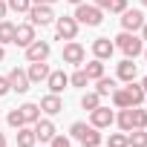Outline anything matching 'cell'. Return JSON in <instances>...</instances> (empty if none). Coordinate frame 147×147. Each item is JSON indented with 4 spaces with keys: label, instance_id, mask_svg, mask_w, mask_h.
<instances>
[{
    "label": "cell",
    "instance_id": "7a4b0ae2",
    "mask_svg": "<svg viewBox=\"0 0 147 147\" xmlns=\"http://www.w3.org/2000/svg\"><path fill=\"white\" fill-rule=\"evenodd\" d=\"M72 18H75L78 23H84V26H98L104 20V9H98L95 3H78Z\"/></svg>",
    "mask_w": 147,
    "mask_h": 147
},
{
    "label": "cell",
    "instance_id": "ffe728a7",
    "mask_svg": "<svg viewBox=\"0 0 147 147\" xmlns=\"http://www.w3.org/2000/svg\"><path fill=\"white\" fill-rule=\"evenodd\" d=\"M20 113H23V121H26V124H35V121L40 118V104H32V101H29V104L20 107Z\"/></svg>",
    "mask_w": 147,
    "mask_h": 147
},
{
    "label": "cell",
    "instance_id": "7402d4cb",
    "mask_svg": "<svg viewBox=\"0 0 147 147\" xmlns=\"http://www.w3.org/2000/svg\"><path fill=\"white\" fill-rule=\"evenodd\" d=\"M118 127H121V133H130L133 130V107H124L121 113H118Z\"/></svg>",
    "mask_w": 147,
    "mask_h": 147
},
{
    "label": "cell",
    "instance_id": "83f0119b",
    "mask_svg": "<svg viewBox=\"0 0 147 147\" xmlns=\"http://www.w3.org/2000/svg\"><path fill=\"white\" fill-rule=\"evenodd\" d=\"M6 6H9L12 12H18V15H26V12L32 9V0H6Z\"/></svg>",
    "mask_w": 147,
    "mask_h": 147
},
{
    "label": "cell",
    "instance_id": "74e56055",
    "mask_svg": "<svg viewBox=\"0 0 147 147\" xmlns=\"http://www.w3.org/2000/svg\"><path fill=\"white\" fill-rule=\"evenodd\" d=\"M141 40L147 43V20H144V26H141Z\"/></svg>",
    "mask_w": 147,
    "mask_h": 147
},
{
    "label": "cell",
    "instance_id": "9a60e30c",
    "mask_svg": "<svg viewBox=\"0 0 147 147\" xmlns=\"http://www.w3.org/2000/svg\"><path fill=\"white\" fill-rule=\"evenodd\" d=\"M32 130H35V136H38L40 141H52V138H55V124H52L49 118H38Z\"/></svg>",
    "mask_w": 147,
    "mask_h": 147
},
{
    "label": "cell",
    "instance_id": "ee69618b",
    "mask_svg": "<svg viewBox=\"0 0 147 147\" xmlns=\"http://www.w3.org/2000/svg\"><path fill=\"white\" fill-rule=\"evenodd\" d=\"M144 61H147V49H144Z\"/></svg>",
    "mask_w": 147,
    "mask_h": 147
},
{
    "label": "cell",
    "instance_id": "484cf974",
    "mask_svg": "<svg viewBox=\"0 0 147 147\" xmlns=\"http://www.w3.org/2000/svg\"><path fill=\"white\" fill-rule=\"evenodd\" d=\"M98 104H101V95H98V92H84V95H81V107H84V110L92 113Z\"/></svg>",
    "mask_w": 147,
    "mask_h": 147
},
{
    "label": "cell",
    "instance_id": "3957f363",
    "mask_svg": "<svg viewBox=\"0 0 147 147\" xmlns=\"http://www.w3.org/2000/svg\"><path fill=\"white\" fill-rule=\"evenodd\" d=\"M115 49H121L127 58H136V55L144 52V40H141L136 32H121V35L115 38Z\"/></svg>",
    "mask_w": 147,
    "mask_h": 147
},
{
    "label": "cell",
    "instance_id": "7c38bea8",
    "mask_svg": "<svg viewBox=\"0 0 147 147\" xmlns=\"http://www.w3.org/2000/svg\"><path fill=\"white\" fill-rule=\"evenodd\" d=\"M113 52H115V43H113L110 38H95V40H92V55H95L98 61L113 58Z\"/></svg>",
    "mask_w": 147,
    "mask_h": 147
},
{
    "label": "cell",
    "instance_id": "1f68e13d",
    "mask_svg": "<svg viewBox=\"0 0 147 147\" xmlns=\"http://www.w3.org/2000/svg\"><path fill=\"white\" fill-rule=\"evenodd\" d=\"M69 84H72V87H87L90 78H87V72H84V69H78L75 75H69Z\"/></svg>",
    "mask_w": 147,
    "mask_h": 147
},
{
    "label": "cell",
    "instance_id": "52a82bcc",
    "mask_svg": "<svg viewBox=\"0 0 147 147\" xmlns=\"http://www.w3.org/2000/svg\"><path fill=\"white\" fill-rule=\"evenodd\" d=\"M113 121H115V115H113V110H110V107H101V104H98V107L90 113V124H92V127H98V130L110 127Z\"/></svg>",
    "mask_w": 147,
    "mask_h": 147
},
{
    "label": "cell",
    "instance_id": "e0dca14e",
    "mask_svg": "<svg viewBox=\"0 0 147 147\" xmlns=\"http://www.w3.org/2000/svg\"><path fill=\"white\" fill-rule=\"evenodd\" d=\"M124 92H127V101H130V107H138V104L147 98V95H144V90H141V84H136V81H127Z\"/></svg>",
    "mask_w": 147,
    "mask_h": 147
},
{
    "label": "cell",
    "instance_id": "ab89813d",
    "mask_svg": "<svg viewBox=\"0 0 147 147\" xmlns=\"http://www.w3.org/2000/svg\"><path fill=\"white\" fill-rule=\"evenodd\" d=\"M6 58V49H3V43H0V61H3Z\"/></svg>",
    "mask_w": 147,
    "mask_h": 147
},
{
    "label": "cell",
    "instance_id": "bcb514c9",
    "mask_svg": "<svg viewBox=\"0 0 147 147\" xmlns=\"http://www.w3.org/2000/svg\"><path fill=\"white\" fill-rule=\"evenodd\" d=\"M144 130H147V127H144Z\"/></svg>",
    "mask_w": 147,
    "mask_h": 147
},
{
    "label": "cell",
    "instance_id": "8d00e7d4",
    "mask_svg": "<svg viewBox=\"0 0 147 147\" xmlns=\"http://www.w3.org/2000/svg\"><path fill=\"white\" fill-rule=\"evenodd\" d=\"M95 6L98 9H110V0H95Z\"/></svg>",
    "mask_w": 147,
    "mask_h": 147
},
{
    "label": "cell",
    "instance_id": "5bb4252c",
    "mask_svg": "<svg viewBox=\"0 0 147 147\" xmlns=\"http://www.w3.org/2000/svg\"><path fill=\"white\" fill-rule=\"evenodd\" d=\"M40 113H46V115H58V113H63V101H61V95H55V92L43 95V98H40Z\"/></svg>",
    "mask_w": 147,
    "mask_h": 147
},
{
    "label": "cell",
    "instance_id": "d590c367",
    "mask_svg": "<svg viewBox=\"0 0 147 147\" xmlns=\"http://www.w3.org/2000/svg\"><path fill=\"white\" fill-rule=\"evenodd\" d=\"M6 12H9V6L3 3V0H0V20H6Z\"/></svg>",
    "mask_w": 147,
    "mask_h": 147
},
{
    "label": "cell",
    "instance_id": "d6a6232c",
    "mask_svg": "<svg viewBox=\"0 0 147 147\" xmlns=\"http://www.w3.org/2000/svg\"><path fill=\"white\" fill-rule=\"evenodd\" d=\"M49 147H72V141H69L66 136H58V133H55V138L49 141Z\"/></svg>",
    "mask_w": 147,
    "mask_h": 147
},
{
    "label": "cell",
    "instance_id": "44dd1931",
    "mask_svg": "<svg viewBox=\"0 0 147 147\" xmlns=\"http://www.w3.org/2000/svg\"><path fill=\"white\" fill-rule=\"evenodd\" d=\"M84 72H87V78H90V81H98V78L104 75V61H98V58L90 61V63L84 66Z\"/></svg>",
    "mask_w": 147,
    "mask_h": 147
},
{
    "label": "cell",
    "instance_id": "ac0fdd59",
    "mask_svg": "<svg viewBox=\"0 0 147 147\" xmlns=\"http://www.w3.org/2000/svg\"><path fill=\"white\" fill-rule=\"evenodd\" d=\"M136 72H138V66L133 63V58H124L118 63V81H136Z\"/></svg>",
    "mask_w": 147,
    "mask_h": 147
},
{
    "label": "cell",
    "instance_id": "f546056e",
    "mask_svg": "<svg viewBox=\"0 0 147 147\" xmlns=\"http://www.w3.org/2000/svg\"><path fill=\"white\" fill-rule=\"evenodd\" d=\"M6 121H9V127H15V130L26 124V121H23V113H20V107H18V110H12V113L6 115Z\"/></svg>",
    "mask_w": 147,
    "mask_h": 147
},
{
    "label": "cell",
    "instance_id": "d6986e66",
    "mask_svg": "<svg viewBox=\"0 0 147 147\" xmlns=\"http://www.w3.org/2000/svg\"><path fill=\"white\" fill-rule=\"evenodd\" d=\"M35 141H38V136H35V130L32 127H18V147H35Z\"/></svg>",
    "mask_w": 147,
    "mask_h": 147
},
{
    "label": "cell",
    "instance_id": "4fadbf2b",
    "mask_svg": "<svg viewBox=\"0 0 147 147\" xmlns=\"http://www.w3.org/2000/svg\"><path fill=\"white\" fill-rule=\"evenodd\" d=\"M6 78H9V87H12L15 92H26V90H29V84H32V81H29V75H26L23 69H18V66L9 72Z\"/></svg>",
    "mask_w": 147,
    "mask_h": 147
},
{
    "label": "cell",
    "instance_id": "b9f144b4",
    "mask_svg": "<svg viewBox=\"0 0 147 147\" xmlns=\"http://www.w3.org/2000/svg\"><path fill=\"white\" fill-rule=\"evenodd\" d=\"M141 90H144V95H147V78H144V81H141Z\"/></svg>",
    "mask_w": 147,
    "mask_h": 147
},
{
    "label": "cell",
    "instance_id": "5b68a950",
    "mask_svg": "<svg viewBox=\"0 0 147 147\" xmlns=\"http://www.w3.org/2000/svg\"><path fill=\"white\" fill-rule=\"evenodd\" d=\"M78 26H81V23H78L75 18H58V20H55V32H58L61 40H75Z\"/></svg>",
    "mask_w": 147,
    "mask_h": 147
},
{
    "label": "cell",
    "instance_id": "9c48e42d",
    "mask_svg": "<svg viewBox=\"0 0 147 147\" xmlns=\"http://www.w3.org/2000/svg\"><path fill=\"white\" fill-rule=\"evenodd\" d=\"M49 52H52V49H49L46 40H32V43L26 46V61H29V63H35V61H46Z\"/></svg>",
    "mask_w": 147,
    "mask_h": 147
},
{
    "label": "cell",
    "instance_id": "4316f807",
    "mask_svg": "<svg viewBox=\"0 0 147 147\" xmlns=\"http://www.w3.org/2000/svg\"><path fill=\"white\" fill-rule=\"evenodd\" d=\"M147 127V110L133 107V130H144Z\"/></svg>",
    "mask_w": 147,
    "mask_h": 147
},
{
    "label": "cell",
    "instance_id": "836d02e7",
    "mask_svg": "<svg viewBox=\"0 0 147 147\" xmlns=\"http://www.w3.org/2000/svg\"><path fill=\"white\" fill-rule=\"evenodd\" d=\"M124 9H127V0H110V12L113 15H121Z\"/></svg>",
    "mask_w": 147,
    "mask_h": 147
},
{
    "label": "cell",
    "instance_id": "603a6c76",
    "mask_svg": "<svg viewBox=\"0 0 147 147\" xmlns=\"http://www.w3.org/2000/svg\"><path fill=\"white\" fill-rule=\"evenodd\" d=\"M127 144L130 147H147V130H130L127 133Z\"/></svg>",
    "mask_w": 147,
    "mask_h": 147
},
{
    "label": "cell",
    "instance_id": "d4e9b609",
    "mask_svg": "<svg viewBox=\"0 0 147 147\" xmlns=\"http://www.w3.org/2000/svg\"><path fill=\"white\" fill-rule=\"evenodd\" d=\"M12 40H15V23L0 20V43H12Z\"/></svg>",
    "mask_w": 147,
    "mask_h": 147
},
{
    "label": "cell",
    "instance_id": "6da1fadb",
    "mask_svg": "<svg viewBox=\"0 0 147 147\" xmlns=\"http://www.w3.org/2000/svg\"><path fill=\"white\" fill-rule=\"evenodd\" d=\"M69 133H72V138H78L84 147H98V144L104 141V136L98 133V127L84 124V121H75V124L69 127Z\"/></svg>",
    "mask_w": 147,
    "mask_h": 147
},
{
    "label": "cell",
    "instance_id": "7bdbcfd3",
    "mask_svg": "<svg viewBox=\"0 0 147 147\" xmlns=\"http://www.w3.org/2000/svg\"><path fill=\"white\" fill-rule=\"evenodd\" d=\"M66 3H72V6H78V3H84V0H66Z\"/></svg>",
    "mask_w": 147,
    "mask_h": 147
},
{
    "label": "cell",
    "instance_id": "7dc6e473",
    "mask_svg": "<svg viewBox=\"0 0 147 147\" xmlns=\"http://www.w3.org/2000/svg\"><path fill=\"white\" fill-rule=\"evenodd\" d=\"M98 147H101V144H98Z\"/></svg>",
    "mask_w": 147,
    "mask_h": 147
},
{
    "label": "cell",
    "instance_id": "e575fe53",
    "mask_svg": "<svg viewBox=\"0 0 147 147\" xmlns=\"http://www.w3.org/2000/svg\"><path fill=\"white\" fill-rule=\"evenodd\" d=\"M12 92V87H9V78L6 75H0V98H3V95H9Z\"/></svg>",
    "mask_w": 147,
    "mask_h": 147
},
{
    "label": "cell",
    "instance_id": "ba28073f",
    "mask_svg": "<svg viewBox=\"0 0 147 147\" xmlns=\"http://www.w3.org/2000/svg\"><path fill=\"white\" fill-rule=\"evenodd\" d=\"M121 26H124V32H136V29L144 26V15L138 9H124L121 12Z\"/></svg>",
    "mask_w": 147,
    "mask_h": 147
},
{
    "label": "cell",
    "instance_id": "60d3db41",
    "mask_svg": "<svg viewBox=\"0 0 147 147\" xmlns=\"http://www.w3.org/2000/svg\"><path fill=\"white\" fill-rule=\"evenodd\" d=\"M0 147H6V136L3 133H0Z\"/></svg>",
    "mask_w": 147,
    "mask_h": 147
},
{
    "label": "cell",
    "instance_id": "f35d334b",
    "mask_svg": "<svg viewBox=\"0 0 147 147\" xmlns=\"http://www.w3.org/2000/svg\"><path fill=\"white\" fill-rule=\"evenodd\" d=\"M32 3H46V6H52V3H58V0H32Z\"/></svg>",
    "mask_w": 147,
    "mask_h": 147
},
{
    "label": "cell",
    "instance_id": "4dcf8cb0",
    "mask_svg": "<svg viewBox=\"0 0 147 147\" xmlns=\"http://www.w3.org/2000/svg\"><path fill=\"white\" fill-rule=\"evenodd\" d=\"M113 104H115L118 110L130 107V101H127V92H124V90H113Z\"/></svg>",
    "mask_w": 147,
    "mask_h": 147
},
{
    "label": "cell",
    "instance_id": "277c9868",
    "mask_svg": "<svg viewBox=\"0 0 147 147\" xmlns=\"http://www.w3.org/2000/svg\"><path fill=\"white\" fill-rule=\"evenodd\" d=\"M26 15H29V23H32V26H46V23L55 20L52 6H46V3H32V9H29Z\"/></svg>",
    "mask_w": 147,
    "mask_h": 147
},
{
    "label": "cell",
    "instance_id": "30bf717a",
    "mask_svg": "<svg viewBox=\"0 0 147 147\" xmlns=\"http://www.w3.org/2000/svg\"><path fill=\"white\" fill-rule=\"evenodd\" d=\"M46 87H49V92L61 95V92L69 87V75H66L63 69H55V72H49V78H46Z\"/></svg>",
    "mask_w": 147,
    "mask_h": 147
},
{
    "label": "cell",
    "instance_id": "cb8c5ba5",
    "mask_svg": "<svg viewBox=\"0 0 147 147\" xmlns=\"http://www.w3.org/2000/svg\"><path fill=\"white\" fill-rule=\"evenodd\" d=\"M113 90H115V81H113V78H104V75H101V78L95 81V92H98L101 98H104V95H113Z\"/></svg>",
    "mask_w": 147,
    "mask_h": 147
},
{
    "label": "cell",
    "instance_id": "f6af8a7d",
    "mask_svg": "<svg viewBox=\"0 0 147 147\" xmlns=\"http://www.w3.org/2000/svg\"><path fill=\"white\" fill-rule=\"evenodd\" d=\"M141 3H144V6H147V0H141Z\"/></svg>",
    "mask_w": 147,
    "mask_h": 147
},
{
    "label": "cell",
    "instance_id": "2e32d148",
    "mask_svg": "<svg viewBox=\"0 0 147 147\" xmlns=\"http://www.w3.org/2000/svg\"><path fill=\"white\" fill-rule=\"evenodd\" d=\"M29 81L32 84H40V81H46L49 78V66H46V61H35V63H29Z\"/></svg>",
    "mask_w": 147,
    "mask_h": 147
},
{
    "label": "cell",
    "instance_id": "8fae6325",
    "mask_svg": "<svg viewBox=\"0 0 147 147\" xmlns=\"http://www.w3.org/2000/svg\"><path fill=\"white\" fill-rule=\"evenodd\" d=\"M32 40H35V26H32V23H20V26H15V40H12L15 46H23V49H26Z\"/></svg>",
    "mask_w": 147,
    "mask_h": 147
},
{
    "label": "cell",
    "instance_id": "8992f818",
    "mask_svg": "<svg viewBox=\"0 0 147 147\" xmlns=\"http://www.w3.org/2000/svg\"><path fill=\"white\" fill-rule=\"evenodd\" d=\"M84 58H87V49H84L78 40H69V43L63 46V63H75V66H81Z\"/></svg>",
    "mask_w": 147,
    "mask_h": 147
},
{
    "label": "cell",
    "instance_id": "f1b7e54d",
    "mask_svg": "<svg viewBox=\"0 0 147 147\" xmlns=\"http://www.w3.org/2000/svg\"><path fill=\"white\" fill-rule=\"evenodd\" d=\"M107 147H130V144H127V133H110Z\"/></svg>",
    "mask_w": 147,
    "mask_h": 147
}]
</instances>
